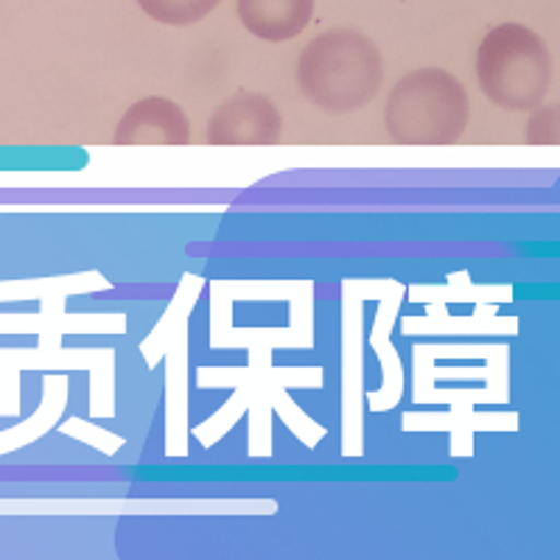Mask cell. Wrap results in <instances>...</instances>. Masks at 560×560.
Instances as JSON below:
<instances>
[{
	"label": "cell",
	"instance_id": "6da1fadb",
	"mask_svg": "<svg viewBox=\"0 0 560 560\" xmlns=\"http://www.w3.org/2000/svg\"><path fill=\"white\" fill-rule=\"evenodd\" d=\"M294 77L323 113H357L382 93L384 57L359 28H328L303 48Z\"/></svg>",
	"mask_w": 560,
	"mask_h": 560
},
{
	"label": "cell",
	"instance_id": "7a4b0ae2",
	"mask_svg": "<svg viewBox=\"0 0 560 560\" xmlns=\"http://www.w3.org/2000/svg\"><path fill=\"white\" fill-rule=\"evenodd\" d=\"M468 121V90L446 68L409 70L384 107V129L395 147H454Z\"/></svg>",
	"mask_w": 560,
	"mask_h": 560
},
{
	"label": "cell",
	"instance_id": "3957f363",
	"mask_svg": "<svg viewBox=\"0 0 560 560\" xmlns=\"http://www.w3.org/2000/svg\"><path fill=\"white\" fill-rule=\"evenodd\" d=\"M555 59L538 32L499 23L477 48V82L490 104L508 113H533L549 96Z\"/></svg>",
	"mask_w": 560,
	"mask_h": 560
},
{
	"label": "cell",
	"instance_id": "277c9868",
	"mask_svg": "<svg viewBox=\"0 0 560 560\" xmlns=\"http://www.w3.org/2000/svg\"><path fill=\"white\" fill-rule=\"evenodd\" d=\"M283 135L278 104L255 90H238L224 98L205 127L208 147H275Z\"/></svg>",
	"mask_w": 560,
	"mask_h": 560
},
{
	"label": "cell",
	"instance_id": "5b68a950",
	"mask_svg": "<svg viewBox=\"0 0 560 560\" xmlns=\"http://www.w3.org/2000/svg\"><path fill=\"white\" fill-rule=\"evenodd\" d=\"M115 147H188L191 121L177 102L147 96L135 102L115 127Z\"/></svg>",
	"mask_w": 560,
	"mask_h": 560
},
{
	"label": "cell",
	"instance_id": "8992f818",
	"mask_svg": "<svg viewBox=\"0 0 560 560\" xmlns=\"http://www.w3.org/2000/svg\"><path fill=\"white\" fill-rule=\"evenodd\" d=\"M314 0H238V20L264 43H289L306 32Z\"/></svg>",
	"mask_w": 560,
	"mask_h": 560
},
{
	"label": "cell",
	"instance_id": "52a82bcc",
	"mask_svg": "<svg viewBox=\"0 0 560 560\" xmlns=\"http://www.w3.org/2000/svg\"><path fill=\"white\" fill-rule=\"evenodd\" d=\"M222 0H138V7L163 26H194Z\"/></svg>",
	"mask_w": 560,
	"mask_h": 560
},
{
	"label": "cell",
	"instance_id": "ba28073f",
	"mask_svg": "<svg viewBox=\"0 0 560 560\" xmlns=\"http://www.w3.org/2000/svg\"><path fill=\"white\" fill-rule=\"evenodd\" d=\"M524 140L529 147H560V104L544 109H533Z\"/></svg>",
	"mask_w": 560,
	"mask_h": 560
}]
</instances>
